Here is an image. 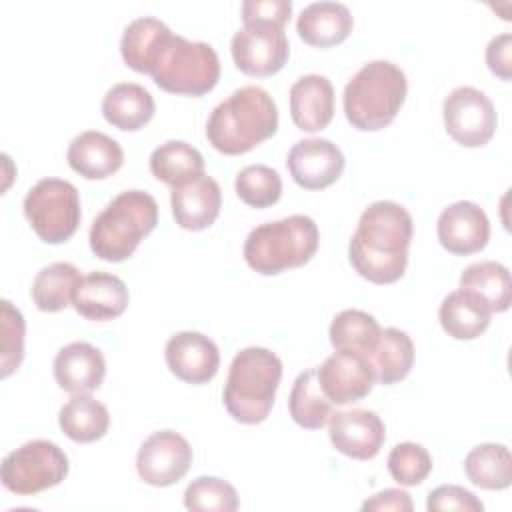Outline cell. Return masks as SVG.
Returning <instances> with one entry per match:
<instances>
[{
  "instance_id": "ab89813d",
  "label": "cell",
  "mask_w": 512,
  "mask_h": 512,
  "mask_svg": "<svg viewBox=\"0 0 512 512\" xmlns=\"http://www.w3.org/2000/svg\"><path fill=\"white\" fill-rule=\"evenodd\" d=\"M244 24H270L284 28L292 14L290 0H244L242 2Z\"/></svg>"
},
{
  "instance_id": "d590c367",
  "label": "cell",
  "mask_w": 512,
  "mask_h": 512,
  "mask_svg": "<svg viewBox=\"0 0 512 512\" xmlns=\"http://www.w3.org/2000/svg\"><path fill=\"white\" fill-rule=\"evenodd\" d=\"M184 506L194 512H234L240 508V500L230 482L216 476H200L188 484Z\"/></svg>"
},
{
  "instance_id": "f546056e",
  "label": "cell",
  "mask_w": 512,
  "mask_h": 512,
  "mask_svg": "<svg viewBox=\"0 0 512 512\" xmlns=\"http://www.w3.org/2000/svg\"><path fill=\"white\" fill-rule=\"evenodd\" d=\"M460 288L480 298L490 312H506L512 302L510 272L504 264L482 260L460 274Z\"/></svg>"
},
{
  "instance_id": "1f68e13d",
  "label": "cell",
  "mask_w": 512,
  "mask_h": 512,
  "mask_svg": "<svg viewBox=\"0 0 512 512\" xmlns=\"http://www.w3.org/2000/svg\"><path fill=\"white\" fill-rule=\"evenodd\" d=\"M80 270L70 262H54L44 266L32 280V300L42 312H60L72 304L80 284Z\"/></svg>"
},
{
  "instance_id": "83f0119b",
  "label": "cell",
  "mask_w": 512,
  "mask_h": 512,
  "mask_svg": "<svg viewBox=\"0 0 512 512\" xmlns=\"http://www.w3.org/2000/svg\"><path fill=\"white\" fill-rule=\"evenodd\" d=\"M334 404L326 398L318 382V368L300 372L292 384L288 410L292 420L306 430H320L334 414Z\"/></svg>"
},
{
  "instance_id": "7402d4cb",
  "label": "cell",
  "mask_w": 512,
  "mask_h": 512,
  "mask_svg": "<svg viewBox=\"0 0 512 512\" xmlns=\"http://www.w3.org/2000/svg\"><path fill=\"white\" fill-rule=\"evenodd\" d=\"M290 116L298 130H324L334 118V88L322 74H306L290 88Z\"/></svg>"
},
{
  "instance_id": "d4e9b609",
  "label": "cell",
  "mask_w": 512,
  "mask_h": 512,
  "mask_svg": "<svg viewBox=\"0 0 512 512\" xmlns=\"http://www.w3.org/2000/svg\"><path fill=\"white\" fill-rule=\"evenodd\" d=\"M172 36V30L158 18L142 16L132 20L122 34L120 40V54L128 68L138 74H150L152 66Z\"/></svg>"
},
{
  "instance_id": "4dcf8cb0",
  "label": "cell",
  "mask_w": 512,
  "mask_h": 512,
  "mask_svg": "<svg viewBox=\"0 0 512 512\" xmlns=\"http://www.w3.org/2000/svg\"><path fill=\"white\" fill-rule=\"evenodd\" d=\"M376 372V382L390 386L404 380L414 364V344L404 330L384 328L368 356Z\"/></svg>"
},
{
  "instance_id": "484cf974",
  "label": "cell",
  "mask_w": 512,
  "mask_h": 512,
  "mask_svg": "<svg viewBox=\"0 0 512 512\" xmlns=\"http://www.w3.org/2000/svg\"><path fill=\"white\" fill-rule=\"evenodd\" d=\"M490 316L492 312L486 304L462 288L450 292L438 308V320L444 332L456 340L478 338L488 328Z\"/></svg>"
},
{
  "instance_id": "2e32d148",
  "label": "cell",
  "mask_w": 512,
  "mask_h": 512,
  "mask_svg": "<svg viewBox=\"0 0 512 512\" xmlns=\"http://www.w3.org/2000/svg\"><path fill=\"white\" fill-rule=\"evenodd\" d=\"M436 232L440 244L450 254L470 256L488 244L490 220L478 204L458 200L440 212Z\"/></svg>"
},
{
  "instance_id": "7a4b0ae2",
  "label": "cell",
  "mask_w": 512,
  "mask_h": 512,
  "mask_svg": "<svg viewBox=\"0 0 512 512\" xmlns=\"http://www.w3.org/2000/svg\"><path fill=\"white\" fill-rule=\"evenodd\" d=\"M278 130L274 98L260 86H242L222 100L208 116L206 138L214 150L246 154Z\"/></svg>"
},
{
  "instance_id": "277c9868",
  "label": "cell",
  "mask_w": 512,
  "mask_h": 512,
  "mask_svg": "<svg viewBox=\"0 0 512 512\" xmlns=\"http://www.w3.org/2000/svg\"><path fill=\"white\" fill-rule=\"evenodd\" d=\"M408 92L406 74L388 60L364 64L344 88L346 120L362 132L386 128L400 112Z\"/></svg>"
},
{
  "instance_id": "8fae6325",
  "label": "cell",
  "mask_w": 512,
  "mask_h": 512,
  "mask_svg": "<svg viewBox=\"0 0 512 512\" xmlns=\"http://www.w3.org/2000/svg\"><path fill=\"white\" fill-rule=\"evenodd\" d=\"M230 52L242 74L266 78L282 70L290 56V44L284 28L270 24H244V28L232 36Z\"/></svg>"
},
{
  "instance_id": "836d02e7",
  "label": "cell",
  "mask_w": 512,
  "mask_h": 512,
  "mask_svg": "<svg viewBox=\"0 0 512 512\" xmlns=\"http://www.w3.org/2000/svg\"><path fill=\"white\" fill-rule=\"evenodd\" d=\"M380 332L382 328L372 314L348 308L334 316L328 336L334 350L354 352L368 358L380 338Z\"/></svg>"
},
{
  "instance_id": "5b68a950",
  "label": "cell",
  "mask_w": 512,
  "mask_h": 512,
  "mask_svg": "<svg viewBox=\"0 0 512 512\" xmlns=\"http://www.w3.org/2000/svg\"><path fill=\"white\" fill-rule=\"evenodd\" d=\"M158 204L144 190H126L112 198L90 226V248L106 262H122L156 228Z\"/></svg>"
},
{
  "instance_id": "9c48e42d",
  "label": "cell",
  "mask_w": 512,
  "mask_h": 512,
  "mask_svg": "<svg viewBox=\"0 0 512 512\" xmlns=\"http://www.w3.org/2000/svg\"><path fill=\"white\" fill-rule=\"evenodd\" d=\"M68 456L50 440H30L4 456L2 486L18 496H34L58 486L68 476Z\"/></svg>"
},
{
  "instance_id": "7c38bea8",
  "label": "cell",
  "mask_w": 512,
  "mask_h": 512,
  "mask_svg": "<svg viewBox=\"0 0 512 512\" xmlns=\"http://www.w3.org/2000/svg\"><path fill=\"white\" fill-rule=\"evenodd\" d=\"M188 440L174 430L152 432L138 448L136 472L150 486H172L186 476L192 466Z\"/></svg>"
},
{
  "instance_id": "603a6c76",
  "label": "cell",
  "mask_w": 512,
  "mask_h": 512,
  "mask_svg": "<svg viewBox=\"0 0 512 512\" xmlns=\"http://www.w3.org/2000/svg\"><path fill=\"white\" fill-rule=\"evenodd\" d=\"M354 26V18L346 4L342 2H312L308 4L298 20V36L316 48H330L344 42Z\"/></svg>"
},
{
  "instance_id": "74e56055",
  "label": "cell",
  "mask_w": 512,
  "mask_h": 512,
  "mask_svg": "<svg viewBox=\"0 0 512 512\" xmlns=\"http://www.w3.org/2000/svg\"><path fill=\"white\" fill-rule=\"evenodd\" d=\"M2 308V360H0V374L2 378H8L14 370L20 368L24 358V332L26 322L18 308L12 306L10 300L0 302Z\"/></svg>"
},
{
  "instance_id": "3957f363",
  "label": "cell",
  "mask_w": 512,
  "mask_h": 512,
  "mask_svg": "<svg viewBox=\"0 0 512 512\" xmlns=\"http://www.w3.org/2000/svg\"><path fill=\"white\" fill-rule=\"evenodd\" d=\"M282 380V360L268 348L240 350L224 384V406L242 424H260L268 418Z\"/></svg>"
},
{
  "instance_id": "ac0fdd59",
  "label": "cell",
  "mask_w": 512,
  "mask_h": 512,
  "mask_svg": "<svg viewBox=\"0 0 512 512\" xmlns=\"http://www.w3.org/2000/svg\"><path fill=\"white\" fill-rule=\"evenodd\" d=\"M170 206L180 228L200 232L212 226L218 218L222 208V192L212 176L200 174L198 178L172 188Z\"/></svg>"
},
{
  "instance_id": "30bf717a",
  "label": "cell",
  "mask_w": 512,
  "mask_h": 512,
  "mask_svg": "<svg viewBox=\"0 0 512 512\" xmlns=\"http://www.w3.org/2000/svg\"><path fill=\"white\" fill-rule=\"evenodd\" d=\"M442 118L448 136L466 148L488 144L498 124L492 100L472 86H458L444 98Z\"/></svg>"
},
{
  "instance_id": "8d00e7d4",
  "label": "cell",
  "mask_w": 512,
  "mask_h": 512,
  "mask_svg": "<svg viewBox=\"0 0 512 512\" xmlns=\"http://www.w3.org/2000/svg\"><path fill=\"white\" fill-rule=\"evenodd\" d=\"M388 472L400 486H416L432 472V458L422 444L400 442L388 454Z\"/></svg>"
},
{
  "instance_id": "9a60e30c",
  "label": "cell",
  "mask_w": 512,
  "mask_h": 512,
  "mask_svg": "<svg viewBox=\"0 0 512 512\" xmlns=\"http://www.w3.org/2000/svg\"><path fill=\"white\" fill-rule=\"evenodd\" d=\"M328 438L340 454L354 460H370L380 452L386 440V428L382 418L372 410H344L330 416Z\"/></svg>"
},
{
  "instance_id": "60d3db41",
  "label": "cell",
  "mask_w": 512,
  "mask_h": 512,
  "mask_svg": "<svg viewBox=\"0 0 512 512\" xmlns=\"http://www.w3.org/2000/svg\"><path fill=\"white\" fill-rule=\"evenodd\" d=\"M486 64L500 80L512 78V36L508 32L498 34L488 42Z\"/></svg>"
},
{
  "instance_id": "f35d334b",
  "label": "cell",
  "mask_w": 512,
  "mask_h": 512,
  "mask_svg": "<svg viewBox=\"0 0 512 512\" xmlns=\"http://www.w3.org/2000/svg\"><path fill=\"white\" fill-rule=\"evenodd\" d=\"M428 512L440 510H462V512H482L484 504L466 488L456 484H444L434 488L426 500Z\"/></svg>"
},
{
  "instance_id": "d6986e66",
  "label": "cell",
  "mask_w": 512,
  "mask_h": 512,
  "mask_svg": "<svg viewBox=\"0 0 512 512\" xmlns=\"http://www.w3.org/2000/svg\"><path fill=\"white\" fill-rule=\"evenodd\" d=\"M128 286L122 278L108 272H90L82 276L72 306L86 320H114L128 308Z\"/></svg>"
},
{
  "instance_id": "4316f807",
  "label": "cell",
  "mask_w": 512,
  "mask_h": 512,
  "mask_svg": "<svg viewBox=\"0 0 512 512\" xmlns=\"http://www.w3.org/2000/svg\"><path fill=\"white\" fill-rule=\"evenodd\" d=\"M60 430L80 444L100 440L110 426L108 408L90 394H74L58 414Z\"/></svg>"
},
{
  "instance_id": "e0dca14e",
  "label": "cell",
  "mask_w": 512,
  "mask_h": 512,
  "mask_svg": "<svg viewBox=\"0 0 512 512\" xmlns=\"http://www.w3.org/2000/svg\"><path fill=\"white\" fill-rule=\"evenodd\" d=\"M170 372L188 384L210 382L220 368V350L212 338L202 332L184 330L174 334L164 348Z\"/></svg>"
},
{
  "instance_id": "ba28073f",
  "label": "cell",
  "mask_w": 512,
  "mask_h": 512,
  "mask_svg": "<svg viewBox=\"0 0 512 512\" xmlns=\"http://www.w3.org/2000/svg\"><path fill=\"white\" fill-rule=\"evenodd\" d=\"M24 216L34 234L46 244H62L78 230L80 196L72 182L42 178L24 196Z\"/></svg>"
},
{
  "instance_id": "8992f818",
  "label": "cell",
  "mask_w": 512,
  "mask_h": 512,
  "mask_svg": "<svg viewBox=\"0 0 512 512\" xmlns=\"http://www.w3.org/2000/svg\"><path fill=\"white\" fill-rule=\"evenodd\" d=\"M318 242L320 232L316 222L310 216L292 214L252 228L244 240L242 252L254 272L276 276L310 262L318 250Z\"/></svg>"
},
{
  "instance_id": "b9f144b4",
  "label": "cell",
  "mask_w": 512,
  "mask_h": 512,
  "mask_svg": "<svg viewBox=\"0 0 512 512\" xmlns=\"http://www.w3.org/2000/svg\"><path fill=\"white\" fill-rule=\"evenodd\" d=\"M414 508L412 498L408 492L400 490V488H386L378 494H374L372 498H368L362 504V510H376V512H410Z\"/></svg>"
},
{
  "instance_id": "e575fe53",
  "label": "cell",
  "mask_w": 512,
  "mask_h": 512,
  "mask_svg": "<svg viewBox=\"0 0 512 512\" xmlns=\"http://www.w3.org/2000/svg\"><path fill=\"white\" fill-rule=\"evenodd\" d=\"M236 194L252 208H268L282 196V178L266 164H250L236 176Z\"/></svg>"
},
{
  "instance_id": "f1b7e54d",
  "label": "cell",
  "mask_w": 512,
  "mask_h": 512,
  "mask_svg": "<svg viewBox=\"0 0 512 512\" xmlns=\"http://www.w3.org/2000/svg\"><path fill=\"white\" fill-rule=\"evenodd\" d=\"M150 172L160 182L176 188L204 174V158L192 144L168 140L152 150Z\"/></svg>"
},
{
  "instance_id": "52a82bcc",
  "label": "cell",
  "mask_w": 512,
  "mask_h": 512,
  "mask_svg": "<svg viewBox=\"0 0 512 512\" xmlns=\"http://www.w3.org/2000/svg\"><path fill=\"white\" fill-rule=\"evenodd\" d=\"M150 76L164 92L204 96L220 80V58L208 42H192L172 34L162 46Z\"/></svg>"
},
{
  "instance_id": "ffe728a7",
  "label": "cell",
  "mask_w": 512,
  "mask_h": 512,
  "mask_svg": "<svg viewBox=\"0 0 512 512\" xmlns=\"http://www.w3.org/2000/svg\"><path fill=\"white\" fill-rule=\"evenodd\" d=\"M106 360L88 342H72L58 350L54 358V378L68 394H90L102 386Z\"/></svg>"
},
{
  "instance_id": "4fadbf2b",
  "label": "cell",
  "mask_w": 512,
  "mask_h": 512,
  "mask_svg": "<svg viewBox=\"0 0 512 512\" xmlns=\"http://www.w3.org/2000/svg\"><path fill=\"white\" fill-rule=\"evenodd\" d=\"M318 382L332 404H354L366 398L376 384V372L362 354L336 350L318 366Z\"/></svg>"
},
{
  "instance_id": "5bb4252c",
  "label": "cell",
  "mask_w": 512,
  "mask_h": 512,
  "mask_svg": "<svg viewBox=\"0 0 512 512\" xmlns=\"http://www.w3.org/2000/svg\"><path fill=\"white\" fill-rule=\"evenodd\" d=\"M342 150L326 138L298 140L286 158L292 180L304 190H324L344 172Z\"/></svg>"
},
{
  "instance_id": "cb8c5ba5",
  "label": "cell",
  "mask_w": 512,
  "mask_h": 512,
  "mask_svg": "<svg viewBox=\"0 0 512 512\" xmlns=\"http://www.w3.org/2000/svg\"><path fill=\"white\" fill-rule=\"evenodd\" d=\"M156 104L152 94L136 82L114 84L102 100V116L118 130L136 132L154 116Z\"/></svg>"
},
{
  "instance_id": "6da1fadb",
  "label": "cell",
  "mask_w": 512,
  "mask_h": 512,
  "mask_svg": "<svg viewBox=\"0 0 512 512\" xmlns=\"http://www.w3.org/2000/svg\"><path fill=\"white\" fill-rule=\"evenodd\" d=\"M414 222L410 212L392 200L372 202L358 220L348 244L352 268L372 284L400 280L408 266Z\"/></svg>"
},
{
  "instance_id": "d6a6232c",
  "label": "cell",
  "mask_w": 512,
  "mask_h": 512,
  "mask_svg": "<svg viewBox=\"0 0 512 512\" xmlns=\"http://www.w3.org/2000/svg\"><path fill=\"white\" fill-rule=\"evenodd\" d=\"M464 472L474 486L484 490H504L512 484L510 450L496 442L478 444L466 454Z\"/></svg>"
},
{
  "instance_id": "44dd1931",
  "label": "cell",
  "mask_w": 512,
  "mask_h": 512,
  "mask_svg": "<svg viewBox=\"0 0 512 512\" xmlns=\"http://www.w3.org/2000/svg\"><path fill=\"white\" fill-rule=\"evenodd\" d=\"M66 160L82 178L102 180L122 168L124 150L112 136L98 130H86L72 138Z\"/></svg>"
}]
</instances>
